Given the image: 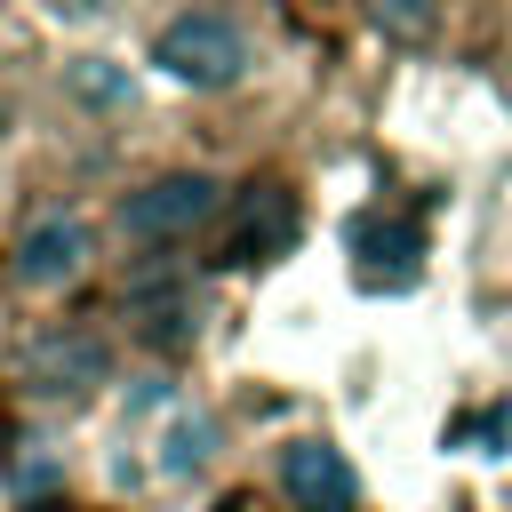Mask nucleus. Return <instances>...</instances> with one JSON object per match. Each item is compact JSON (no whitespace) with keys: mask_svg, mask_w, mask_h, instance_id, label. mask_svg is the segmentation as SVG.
Returning <instances> with one entry per match:
<instances>
[{"mask_svg":"<svg viewBox=\"0 0 512 512\" xmlns=\"http://www.w3.org/2000/svg\"><path fill=\"white\" fill-rule=\"evenodd\" d=\"M152 64L168 80H184V88H232L248 72V24L224 16V8H184V16L160 24Z\"/></svg>","mask_w":512,"mask_h":512,"instance_id":"f257e3e1","label":"nucleus"},{"mask_svg":"<svg viewBox=\"0 0 512 512\" xmlns=\"http://www.w3.org/2000/svg\"><path fill=\"white\" fill-rule=\"evenodd\" d=\"M216 216H224V184L216 176H152V184H136L120 200V232L144 240V248H176Z\"/></svg>","mask_w":512,"mask_h":512,"instance_id":"f03ea898","label":"nucleus"},{"mask_svg":"<svg viewBox=\"0 0 512 512\" xmlns=\"http://www.w3.org/2000/svg\"><path fill=\"white\" fill-rule=\"evenodd\" d=\"M280 488L296 496V512H352L360 504V480H352L336 440H288L280 448Z\"/></svg>","mask_w":512,"mask_h":512,"instance_id":"7ed1b4c3","label":"nucleus"},{"mask_svg":"<svg viewBox=\"0 0 512 512\" xmlns=\"http://www.w3.org/2000/svg\"><path fill=\"white\" fill-rule=\"evenodd\" d=\"M288 240H296V200L280 184H256V192L232 200V232H224V256L232 264H272Z\"/></svg>","mask_w":512,"mask_h":512,"instance_id":"20e7f679","label":"nucleus"},{"mask_svg":"<svg viewBox=\"0 0 512 512\" xmlns=\"http://www.w3.org/2000/svg\"><path fill=\"white\" fill-rule=\"evenodd\" d=\"M80 264H88V224L80 216H40L8 256V272L24 288H64V280H80Z\"/></svg>","mask_w":512,"mask_h":512,"instance_id":"39448f33","label":"nucleus"},{"mask_svg":"<svg viewBox=\"0 0 512 512\" xmlns=\"http://www.w3.org/2000/svg\"><path fill=\"white\" fill-rule=\"evenodd\" d=\"M104 344L88 336V328H48L40 344H32V360H24V376L40 384V392H88V384H104Z\"/></svg>","mask_w":512,"mask_h":512,"instance_id":"423d86ee","label":"nucleus"},{"mask_svg":"<svg viewBox=\"0 0 512 512\" xmlns=\"http://www.w3.org/2000/svg\"><path fill=\"white\" fill-rule=\"evenodd\" d=\"M72 96H88V104H128V72H112L104 56H80V64H72Z\"/></svg>","mask_w":512,"mask_h":512,"instance_id":"0eeeda50","label":"nucleus"},{"mask_svg":"<svg viewBox=\"0 0 512 512\" xmlns=\"http://www.w3.org/2000/svg\"><path fill=\"white\" fill-rule=\"evenodd\" d=\"M208 440H216V424L208 416H176V432H168V472H192V464H208Z\"/></svg>","mask_w":512,"mask_h":512,"instance_id":"6e6552de","label":"nucleus"}]
</instances>
